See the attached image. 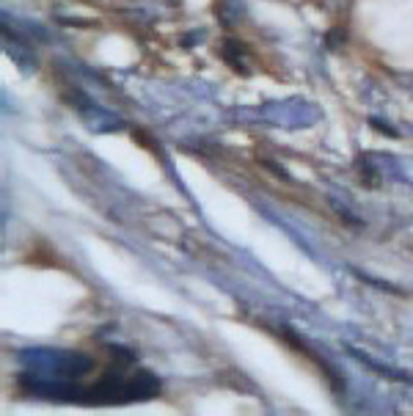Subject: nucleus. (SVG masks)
Wrapping results in <instances>:
<instances>
[{
    "mask_svg": "<svg viewBox=\"0 0 413 416\" xmlns=\"http://www.w3.org/2000/svg\"><path fill=\"white\" fill-rule=\"evenodd\" d=\"M353 353V359H358L361 364H367L369 369H375L377 375H383V378H391V380H402V383H410V375H402V372H397V369H391L388 364H380V361H375L372 356H367V353H361V350H350Z\"/></svg>",
    "mask_w": 413,
    "mask_h": 416,
    "instance_id": "obj_3",
    "label": "nucleus"
},
{
    "mask_svg": "<svg viewBox=\"0 0 413 416\" xmlns=\"http://www.w3.org/2000/svg\"><path fill=\"white\" fill-rule=\"evenodd\" d=\"M224 58H226V64L232 66V69H237L240 75H248V58H251V53L237 42V39H226L224 42Z\"/></svg>",
    "mask_w": 413,
    "mask_h": 416,
    "instance_id": "obj_2",
    "label": "nucleus"
},
{
    "mask_svg": "<svg viewBox=\"0 0 413 416\" xmlns=\"http://www.w3.org/2000/svg\"><path fill=\"white\" fill-rule=\"evenodd\" d=\"M3 44H6V53L14 58V64H20L23 69H36V55L31 53V47H28V42L20 36V34H9V28H6V36H3Z\"/></svg>",
    "mask_w": 413,
    "mask_h": 416,
    "instance_id": "obj_1",
    "label": "nucleus"
}]
</instances>
